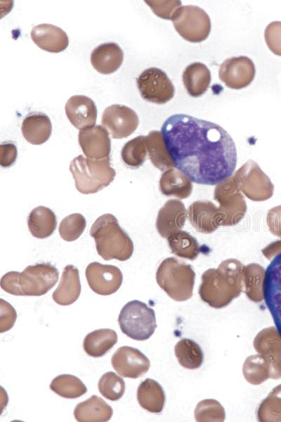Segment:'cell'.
I'll return each mask as SVG.
<instances>
[{"label":"cell","instance_id":"cell-5","mask_svg":"<svg viewBox=\"0 0 281 422\" xmlns=\"http://www.w3.org/2000/svg\"><path fill=\"white\" fill-rule=\"evenodd\" d=\"M70 170L77 190L83 194L95 193L109 186L116 175L110 158L93 160L80 155L70 162Z\"/></svg>","mask_w":281,"mask_h":422},{"label":"cell","instance_id":"cell-3","mask_svg":"<svg viewBox=\"0 0 281 422\" xmlns=\"http://www.w3.org/2000/svg\"><path fill=\"white\" fill-rule=\"evenodd\" d=\"M90 235L94 238L98 254L105 260L125 261L133 254L131 239L112 214L100 216L91 226Z\"/></svg>","mask_w":281,"mask_h":422},{"label":"cell","instance_id":"cell-34","mask_svg":"<svg viewBox=\"0 0 281 422\" xmlns=\"http://www.w3.org/2000/svg\"><path fill=\"white\" fill-rule=\"evenodd\" d=\"M266 44L275 55L281 56V21L269 23L264 32Z\"/></svg>","mask_w":281,"mask_h":422},{"label":"cell","instance_id":"cell-24","mask_svg":"<svg viewBox=\"0 0 281 422\" xmlns=\"http://www.w3.org/2000/svg\"><path fill=\"white\" fill-rule=\"evenodd\" d=\"M27 225L31 234L37 238L50 236L57 226L54 212L48 207L39 206L34 208L27 218Z\"/></svg>","mask_w":281,"mask_h":422},{"label":"cell","instance_id":"cell-23","mask_svg":"<svg viewBox=\"0 0 281 422\" xmlns=\"http://www.w3.org/2000/svg\"><path fill=\"white\" fill-rule=\"evenodd\" d=\"M137 399L142 408L151 413L158 414L164 408L165 395L163 388L157 381L146 378L138 388Z\"/></svg>","mask_w":281,"mask_h":422},{"label":"cell","instance_id":"cell-32","mask_svg":"<svg viewBox=\"0 0 281 422\" xmlns=\"http://www.w3.org/2000/svg\"><path fill=\"white\" fill-rule=\"evenodd\" d=\"M86 225V219L82 215L71 214L61 221L59 226L60 236L66 241H75L81 235Z\"/></svg>","mask_w":281,"mask_h":422},{"label":"cell","instance_id":"cell-8","mask_svg":"<svg viewBox=\"0 0 281 422\" xmlns=\"http://www.w3.org/2000/svg\"><path fill=\"white\" fill-rule=\"evenodd\" d=\"M171 20L176 32L190 42L205 40L211 31L208 14L197 6H181L174 12Z\"/></svg>","mask_w":281,"mask_h":422},{"label":"cell","instance_id":"cell-13","mask_svg":"<svg viewBox=\"0 0 281 422\" xmlns=\"http://www.w3.org/2000/svg\"><path fill=\"white\" fill-rule=\"evenodd\" d=\"M255 73L253 61L244 56L225 60L218 70L220 79L228 87L235 89H242L250 84Z\"/></svg>","mask_w":281,"mask_h":422},{"label":"cell","instance_id":"cell-35","mask_svg":"<svg viewBox=\"0 0 281 422\" xmlns=\"http://www.w3.org/2000/svg\"><path fill=\"white\" fill-rule=\"evenodd\" d=\"M145 2L151 8L154 13L158 17L171 20L174 12L181 6V1H154L147 0Z\"/></svg>","mask_w":281,"mask_h":422},{"label":"cell","instance_id":"cell-1","mask_svg":"<svg viewBox=\"0 0 281 422\" xmlns=\"http://www.w3.org/2000/svg\"><path fill=\"white\" fill-rule=\"evenodd\" d=\"M161 132L171 161L192 181L216 185L233 174L235 144L220 125L176 114L165 120Z\"/></svg>","mask_w":281,"mask_h":422},{"label":"cell","instance_id":"cell-9","mask_svg":"<svg viewBox=\"0 0 281 422\" xmlns=\"http://www.w3.org/2000/svg\"><path fill=\"white\" fill-rule=\"evenodd\" d=\"M136 84L142 98L149 102L164 104L174 96V84L166 72L159 68L145 69L136 79Z\"/></svg>","mask_w":281,"mask_h":422},{"label":"cell","instance_id":"cell-28","mask_svg":"<svg viewBox=\"0 0 281 422\" xmlns=\"http://www.w3.org/2000/svg\"><path fill=\"white\" fill-rule=\"evenodd\" d=\"M242 372L247 382L259 385L268 377V367L266 359L261 354L248 357L243 365Z\"/></svg>","mask_w":281,"mask_h":422},{"label":"cell","instance_id":"cell-33","mask_svg":"<svg viewBox=\"0 0 281 422\" xmlns=\"http://www.w3.org/2000/svg\"><path fill=\"white\" fill-rule=\"evenodd\" d=\"M195 417L197 421H223L225 411L216 400L204 399L197 405Z\"/></svg>","mask_w":281,"mask_h":422},{"label":"cell","instance_id":"cell-11","mask_svg":"<svg viewBox=\"0 0 281 422\" xmlns=\"http://www.w3.org/2000/svg\"><path fill=\"white\" fill-rule=\"evenodd\" d=\"M139 123L136 113L124 105L113 104L107 107L102 116L103 127L113 139H123L131 135Z\"/></svg>","mask_w":281,"mask_h":422},{"label":"cell","instance_id":"cell-29","mask_svg":"<svg viewBox=\"0 0 281 422\" xmlns=\"http://www.w3.org/2000/svg\"><path fill=\"white\" fill-rule=\"evenodd\" d=\"M146 156L145 136H138L127 141L121 151L123 162L129 167L136 168L144 162Z\"/></svg>","mask_w":281,"mask_h":422},{"label":"cell","instance_id":"cell-38","mask_svg":"<svg viewBox=\"0 0 281 422\" xmlns=\"http://www.w3.org/2000/svg\"><path fill=\"white\" fill-rule=\"evenodd\" d=\"M269 224L272 232L281 236V206L276 207L270 211Z\"/></svg>","mask_w":281,"mask_h":422},{"label":"cell","instance_id":"cell-10","mask_svg":"<svg viewBox=\"0 0 281 422\" xmlns=\"http://www.w3.org/2000/svg\"><path fill=\"white\" fill-rule=\"evenodd\" d=\"M263 294L281 338V252L274 257L264 272Z\"/></svg>","mask_w":281,"mask_h":422},{"label":"cell","instance_id":"cell-20","mask_svg":"<svg viewBox=\"0 0 281 422\" xmlns=\"http://www.w3.org/2000/svg\"><path fill=\"white\" fill-rule=\"evenodd\" d=\"M80 293L79 270L71 264L65 266L58 286L53 293V300L58 305H69L79 298Z\"/></svg>","mask_w":281,"mask_h":422},{"label":"cell","instance_id":"cell-18","mask_svg":"<svg viewBox=\"0 0 281 422\" xmlns=\"http://www.w3.org/2000/svg\"><path fill=\"white\" fill-rule=\"evenodd\" d=\"M124 52L115 42H106L98 45L91 52V63L93 68L104 75L117 70L122 64Z\"/></svg>","mask_w":281,"mask_h":422},{"label":"cell","instance_id":"cell-26","mask_svg":"<svg viewBox=\"0 0 281 422\" xmlns=\"http://www.w3.org/2000/svg\"><path fill=\"white\" fill-rule=\"evenodd\" d=\"M174 353L180 365L188 369L201 366L204 354L200 345L192 340L183 338L174 347Z\"/></svg>","mask_w":281,"mask_h":422},{"label":"cell","instance_id":"cell-31","mask_svg":"<svg viewBox=\"0 0 281 422\" xmlns=\"http://www.w3.org/2000/svg\"><path fill=\"white\" fill-rule=\"evenodd\" d=\"M100 393L111 401L119 399L124 393L125 383L115 373L109 371L104 373L98 381Z\"/></svg>","mask_w":281,"mask_h":422},{"label":"cell","instance_id":"cell-25","mask_svg":"<svg viewBox=\"0 0 281 422\" xmlns=\"http://www.w3.org/2000/svg\"><path fill=\"white\" fill-rule=\"evenodd\" d=\"M117 342V333L112 329L103 328L88 333L83 343L84 350L93 357L105 354Z\"/></svg>","mask_w":281,"mask_h":422},{"label":"cell","instance_id":"cell-2","mask_svg":"<svg viewBox=\"0 0 281 422\" xmlns=\"http://www.w3.org/2000/svg\"><path fill=\"white\" fill-rule=\"evenodd\" d=\"M59 272L50 263L27 266L22 272L9 271L0 282L1 288L13 295L41 296L56 283Z\"/></svg>","mask_w":281,"mask_h":422},{"label":"cell","instance_id":"cell-19","mask_svg":"<svg viewBox=\"0 0 281 422\" xmlns=\"http://www.w3.org/2000/svg\"><path fill=\"white\" fill-rule=\"evenodd\" d=\"M22 134L33 145L45 143L52 132V124L47 115L41 112L28 114L22 123Z\"/></svg>","mask_w":281,"mask_h":422},{"label":"cell","instance_id":"cell-14","mask_svg":"<svg viewBox=\"0 0 281 422\" xmlns=\"http://www.w3.org/2000/svg\"><path fill=\"white\" fill-rule=\"evenodd\" d=\"M114 369L122 377L137 378L150 369L149 359L139 350L122 346L118 348L111 359Z\"/></svg>","mask_w":281,"mask_h":422},{"label":"cell","instance_id":"cell-7","mask_svg":"<svg viewBox=\"0 0 281 422\" xmlns=\"http://www.w3.org/2000/svg\"><path fill=\"white\" fill-rule=\"evenodd\" d=\"M195 274L189 266L165 260L159 267L156 279L158 285L173 300L181 302L192 295Z\"/></svg>","mask_w":281,"mask_h":422},{"label":"cell","instance_id":"cell-37","mask_svg":"<svg viewBox=\"0 0 281 422\" xmlns=\"http://www.w3.org/2000/svg\"><path fill=\"white\" fill-rule=\"evenodd\" d=\"M18 155L17 148L12 143H2L0 146V165L3 167L11 166Z\"/></svg>","mask_w":281,"mask_h":422},{"label":"cell","instance_id":"cell-4","mask_svg":"<svg viewBox=\"0 0 281 422\" xmlns=\"http://www.w3.org/2000/svg\"><path fill=\"white\" fill-rule=\"evenodd\" d=\"M199 293L202 300L214 308H223L242 292L240 271L237 269L219 271L208 270L202 275Z\"/></svg>","mask_w":281,"mask_h":422},{"label":"cell","instance_id":"cell-6","mask_svg":"<svg viewBox=\"0 0 281 422\" xmlns=\"http://www.w3.org/2000/svg\"><path fill=\"white\" fill-rule=\"evenodd\" d=\"M118 322L122 332L136 340H148L157 328L154 309L139 300L129 301L122 307Z\"/></svg>","mask_w":281,"mask_h":422},{"label":"cell","instance_id":"cell-16","mask_svg":"<svg viewBox=\"0 0 281 422\" xmlns=\"http://www.w3.org/2000/svg\"><path fill=\"white\" fill-rule=\"evenodd\" d=\"M66 115L71 124L80 131L95 126L97 108L93 101L84 95H74L67 101Z\"/></svg>","mask_w":281,"mask_h":422},{"label":"cell","instance_id":"cell-15","mask_svg":"<svg viewBox=\"0 0 281 422\" xmlns=\"http://www.w3.org/2000/svg\"><path fill=\"white\" fill-rule=\"evenodd\" d=\"M78 141L86 158L93 160L109 158L111 142L109 132L103 126L96 125L80 131Z\"/></svg>","mask_w":281,"mask_h":422},{"label":"cell","instance_id":"cell-36","mask_svg":"<svg viewBox=\"0 0 281 422\" xmlns=\"http://www.w3.org/2000/svg\"><path fill=\"white\" fill-rule=\"evenodd\" d=\"M17 318L15 309L8 302L1 299L0 332L10 330Z\"/></svg>","mask_w":281,"mask_h":422},{"label":"cell","instance_id":"cell-21","mask_svg":"<svg viewBox=\"0 0 281 422\" xmlns=\"http://www.w3.org/2000/svg\"><path fill=\"white\" fill-rule=\"evenodd\" d=\"M112 414V407L97 395L80 402L74 411V418L79 422L108 421Z\"/></svg>","mask_w":281,"mask_h":422},{"label":"cell","instance_id":"cell-12","mask_svg":"<svg viewBox=\"0 0 281 422\" xmlns=\"http://www.w3.org/2000/svg\"><path fill=\"white\" fill-rule=\"evenodd\" d=\"M86 277L91 289L101 295L115 293L123 281L122 273L118 267L97 262L87 266Z\"/></svg>","mask_w":281,"mask_h":422},{"label":"cell","instance_id":"cell-30","mask_svg":"<svg viewBox=\"0 0 281 422\" xmlns=\"http://www.w3.org/2000/svg\"><path fill=\"white\" fill-rule=\"evenodd\" d=\"M145 144L149 157L156 167L162 169L168 164L171 159L166 149L161 132H150L145 136Z\"/></svg>","mask_w":281,"mask_h":422},{"label":"cell","instance_id":"cell-22","mask_svg":"<svg viewBox=\"0 0 281 422\" xmlns=\"http://www.w3.org/2000/svg\"><path fill=\"white\" fill-rule=\"evenodd\" d=\"M211 72L206 65L195 62L188 65L183 72V82L188 94L198 97L208 89Z\"/></svg>","mask_w":281,"mask_h":422},{"label":"cell","instance_id":"cell-17","mask_svg":"<svg viewBox=\"0 0 281 422\" xmlns=\"http://www.w3.org/2000/svg\"><path fill=\"white\" fill-rule=\"evenodd\" d=\"M31 38L42 50L51 53H59L68 46L69 39L60 27L51 24H40L32 29Z\"/></svg>","mask_w":281,"mask_h":422},{"label":"cell","instance_id":"cell-27","mask_svg":"<svg viewBox=\"0 0 281 422\" xmlns=\"http://www.w3.org/2000/svg\"><path fill=\"white\" fill-rule=\"evenodd\" d=\"M50 388L57 395L67 399L78 398L84 395L87 388L77 376L62 374L55 377L50 384Z\"/></svg>","mask_w":281,"mask_h":422}]
</instances>
